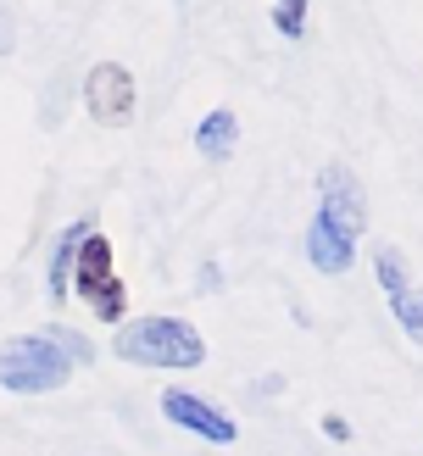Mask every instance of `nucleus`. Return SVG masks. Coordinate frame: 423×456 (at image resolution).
Returning <instances> with one entry per match:
<instances>
[{
  "label": "nucleus",
  "instance_id": "7ed1b4c3",
  "mask_svg": "<svg viewBox=\"0 0 423 456\" xmlns=\"http://www.w3.org/2000/svg\"><path fill=\"white\" fill-rule=\"evenodd\" d=\"M73 289L89 301V312L101 317V323H118L123 329V306H128V289L118 279V267H111V240L106 234H89L78 262H73Z\"/></svg>",
  "mask_w": 423,
  "mask_h": 456
},
{
  "label": "nucleus",
  "instance_id": "423d86ee",
  "mask_svg": "<svg viewBox=\"0 0 423 456\" xmlns=\"http://www.w3.org/2000/svg\"><path fill=\"white\" fill-rule=\"evenodd\" d=\"M162 418L178 423V428H190V435H200V440H212V445H234L240 440V423L229 412H217L212 401L190 395V390H162Z\"/></svg>",
  "mask_w": 423,
  "mask_h": 456
},
{
  "label": "nucleus",
  "instance_id": "ddd939ff",
  "mask_svg": "<svg viewBox=\"0 0 423 456\" xmlns=\"http://www.w3.org/2000/svg\"><path fill=\"white\" fill-rule=\"evenodd\" d=\"M323 435H329L334 445H346V440H351V423H346L340 412H323Z\"/></svg>",
  "mask_w": 423,
  "mask_h": 456
},
{
  "label": "nucleus",
  "instance_id": "6e6552de",
  "mask_svg": "<svg viewBox=\"0 0 423 456\" xmlns=\"http://www.w3.org/2000/svg\"><path fill=\"white\" fill-rule=\"evenodd\" d=\"M89 234H95V217H78V223L61 228V240L51 250V273H45V295H51V301H67V295H73V262H78Z\"/></svg>",
  "mask_w": 423,
  "mask_h": 456
},
{
  "label": "nucleus",
  "instance_id": "f257e3e1",
  "mask_svg": "<svg viewBox=\"0 0 423 456\" xmlns=\"http://www.w3.org/2000/svg\"><path fill=\"white\" fill-rule=\"evenodd\" d=\"M111 351L123 362H134V368L184 373V368H200V362H207V339H200V329L184 323V317H134V323L118 329Z\"/></svg>",
  "mask_w": 423,
  "mask_h": 456
},
{
  "label": "nucleus",
  "instance_id": "39448f33",
  "mask_svg": "<svg viewBox=\"0 0 423 456\" xmlns=\"http://www.w3.org/2000/svg\"><path fill=\"white\" fill-rule=\"evenodd\" d=\"M318 212H329L351 240L368 228V195H362V184H356V173H351V167L329 162V167L318 173Z\"/></svg>",
  "mask_w": 423,
  "mask_h": 456
},
{
  "label": "nucleus",
  "instance_id": "1a4fd4ad",
  "mask_svg": "<svg viewBox=\"0 0 423 456\" xmlns=\"http://www.w3.org/2000/svg\"><path fill=\"white\" fill-rule=\"evenodd\" d=\"M195 151H200V162H229L240 151V118L229 106H217L195 123Z\"/></svg>",
  "mask_w": 423,
  "mask_h": 456
},
{
  "label": "nucleus",
  "instance_id": "0eeeda50",
  "mask_svg": "<svg viewBox=\"0 0 423 456\" xmlns=\"http://www.w3.org/2000/svg\"><path fill=\"white\" fill-rule=\"evenodd\" d=\"M306 262L318 273H329V279H340V273H351V262H356V240L329 212H312L306 217Z\"/></svg>",
  "mask_w": 423,
  "mask_h": 456
},
{
  "label": "nucleus",
  "instance_id": "9b49d317",
  "mask_svg": "<svg viewBox=\"0 0 423 456\" xmlns=\"http://www.w3.org/2000/svg\"><path fill=\"white\" fill-rule=\"evenodd\" d=\"M390 312H395V323L407 329V339H418V346H423V289H407Z\"/></svg>",
  "mask_w": 423,
  "mask_h": 456
},
{
  "label": "nucleus",
  "instance_id": "f03ea898",
  "mask_svg": "<svg viewBox=\"0 0 423 456\" xmlns=\"http://www.w3.org/2000/svg\"><path fill=\"white\" fill-rule=\"evenodd\" d=\"M78 362L67 356L56 346V334L45 329V334H17L0 346V390H12V395H51L61 390L67 379H73Z\"/></svg>",
  "mask_w": 423,
  "mask_h": 456
},
{
  "label": "nucleus",
  "instance_id": "f8f14e48",
  "mask_svg": "<svg viewBox=\"0 0 423 456\" xmlns=\"http://www.w3.org/2000/svg\"><path fill=\"white\" fill-rule=\"evenodd\" d=\"M273 28H279L284 39H301V28H306V6H301V0H279V6H273Z\"/></svg>",
  "mask_w": 423,
  "mask_h": 456
},
{
  "label": "nucleus",
  "instance_id": "20e7f679",
  "mask_svg": "<svg viewBox=\"0 0 423 456\" xmlns=\"http://www.w3.org/2000/svg\"><path fill=\"white\" fill-rule=\"evenodd\" d=\"M84 111L106 128H123L134 118V73L123 61H95L84 78Z\"/></svg>",
  "mask_w": 423,
  "mask_h": 456
},
{
  "label": "nucleus",
  "instance_id": "4468645a",
  "mask_svg": "<svg viewBox=\"0 0 423 456\" xmlns=\"http://www.w3.org/2000/svg\"><path fill=\"white\" fill-rule=\"evenodd\" d=\"M17 51V22H12V12L0 6V56H12Z\"/></svg>",
  "mask_w": 423,
  "mask_h": 456
},
{
  "label": "nucleus",
  "instance_id": "9d476101",
  "mask_svg": "<svg viewBox=\"0 0 423 456\" xmlns=\"http://www.w3.org/2000/svg\"><path fill=\"white\" fill-rule=\"evenodd\" d=\"M373 273H378V289H385L390 306L412 289V279H407V256H401L395 245H373Z\"/></svg>",
  "mask_w": 423,
  "mask_h": 456
}]
</instances>
